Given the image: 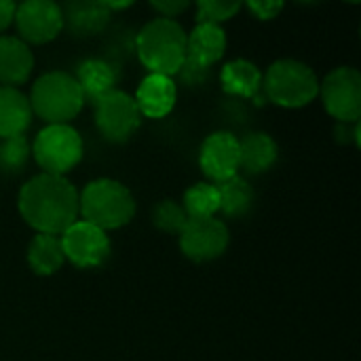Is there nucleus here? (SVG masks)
Wrapping results in <instances>:
<instances>
[{"instance_id":"obj_1","label":"nucleus","mask_w":361,"mask_h":361,"mask_svg":"<svg viewBox=\"0 0 361 361\" xmlns=\"http://www.w3.org/2000/svg\"><path fill=\"white\" fill-rule=\"evenodd\" d=\"M19 214L40 235H61L78 220V192L63 176L38 173L19 190Z\"/></svg>"},{"instance_id":"obj_2","label":"nucleus","mask_w":361,"mask_h":361,"mask_svg":"<svg viewBox=\"0 0 361 361\" xmlns=\"http://www.w3.org/2000/svg\"><path fill=\"white\" fill-rule=\"evenodd\" d=\"M78 214L85 222L106 231L129 224L135 216V199L131 190L110 178L89 182L78 195Z\"/></svg>"},{"instance_id":"obj_3","label":"nucleus","mask_w":361,"mask_h":361,"mask_svg":"<svg viewBox=\"0 0 361 361\" xmlns=\"http://www.w3.org/2000/svg\"><path fill=\"white\" fill-rule=\"evenodd\" d=\"M135 49L150 74L173 76L186 59V32L176 19L157 17L142 27Z\"/></svg>"},{"instance_id":"obj_4","label":"nucleus","mask_w":361,"mask_h":361,"mask_svg":"<svg viewBox=\"0 0 361 361\" xmlns=\"http://www.w3.org/2000/svg\"><path fill=\"white\" fill-rule=\"evenodd\" d=\"M32 114L40 116L47 125H68L85 106L82 91L76 78L68 72H47L30 93Z\"/></svg>"},{"instance_id":"obj_5","label":"nucleus","mask_w":361,"mask_h":361,"mask_svg":"<svg viewBox=\"0 0 361 361\" xmlns=\"http://www.w3.org/2000/svg\"><path fill=\"white\" fill-rule=\"evenodd\" d=\"M262 93L281 108H302L319 95V80L307 63L279 59L262 74Z\"/></svg>"},{"instance_id":"obj_6","label":"nucleus","mask_w":361,"mask_h":361,"mask_svg":"<svg viewBox=\"0 0 361 361\" xmlns=\"http://www.w3.org/2000/svg\"><path fill=\"white\" fill-rule=\"evenodd\" d=\"M42 173L63 176L82 159V137L70 125H47L30 146Z\"/></svg>"},{"instance_id":"obj_7","label":"nucleus","mask_w":361,"mask_h":361,"mask_svg":"<svg viewBox=\"0 0 361 361\" xmlns=\"http://www.w3.org/2000/svg\"><path fill=\"white\" fill-rule=\"evenodd\" d=\"M319 95L328 114L338 123H360L361 74L355 68L343 66L332 70L319 82Z\"/></svg>"},{"instance_id":"obj_8","label":"nucleus","mask_w":361,"mask_h":361,"mask_svg":"<svg viewBox=\"0 0 361 361\" xmlns=\"http://www.w3.org/2000/svg\"><path fill=\"white\" fill-rule=\"evenodd\" d=\"M140 123L142 114L135 106V99L125 91L114 89L95 102V125L110 142H127L137 131Z\"/></svg>"},{"instance_id":"obj_9","label":"nucleus","mask_w":361,"mask_h":361,"mask_svg":"<svg viewBox=\"0 0 361 361\" xmlns=\"http://www.w3.org/2000/svg\"><path fill=\"white\" fill-rule=\"evenodd\" d=\"M19 38L30 44H44L59 36L63 30L61 6L51 0H27L15 6L13 17Z\"/></svg>"},{"instance_id":"obj_10","label":"nucleus","mask_w":361,"mask_h":361,"mask_svg":"<svg viewBox=\"0 0 361 361\" xmlns=\"http://www.w3.org/2000/svg\"><path fill=\"white\" fill-rule=\"evenodd\" d=\"M59 239L66 260L78 269L102 267L110 256L108 235L85 220H76L68 231L59 235Z\"/></svg>"},{"instance_id":"obj_11","label":"nucleus","mask_w":361,"mask_h":361,"mask_svg":"<svg viewBox=\"0 0 361 361\" xmlns=\"http://www.w3.org/2000/svg\"><path fill=\"white\" fill-rule=\"evenodd\" d=\"M182 254L195 262H209L220 258L228 247V228L218 218L188 220L180 233Z\"/></svg>"},{"instance_id":"obj_12","label":"nucleus","mask_w":361,"mask_h":361,"mask_svg":"<svg viewBox=\"0 0 361 361\" xmlns=\"http://www.w3.org/2000/svg\"><path fill=\"white\" fill-rule=\"evenodd\" d=\"M201 171L216 184L237 176L239 167V137L228 131H216L205 137L199 150Z\"/></svg>"},{"instance_id":"obj_13","label":"nucleus","mask_w":361,"mask_h":361,"mask_svg":"<svg viewBox=\"0 0 361 361\" xmlns=\"http://www.w3.org/2000/svg\"><path fill=\"white\" fill-rule=\"evenodd\" d=\"M135 106L140 110L142 116L146 118H163L167 116L178 99V89L171 76H163V74H148L135 95Z\"/></svg>"},{"instance_id":"obj_14","label":"nucleus","mask_w":361,"mask_h":361,"mask_svg":"<svg viewBox=\"0 0 361 361\" xmlns=\"http://www.w3.org/2000/svg\"><path fill=\"white\" fill-rule=\"evenodd\" d=\"M34 70L30 47L17 36H0V87L23 85Z\"/></svg>"},{"instance_id":"obj_15","label":"nucleus","mask_w":361,"mask_h":361,"mask_svg":"<svg viewBox=\"0 0 361 361\" xmlns=\"http://www.w3.org/2000/svg\"><path fill=\"white\" fill-rule=\"evenodd\" d=\"M226 51V34L222 25L197 23V27L186 34V59L209 68L220 61Z\"/></svg>"},{"instance_id":"obj_16","label":"nucleus","mask_w":361,"mask_h":361,"mask_svg":"<svg viewBox=\"0 0 361 361\" xmlns=\"http://www.w3.org/2000/svg\"><path fill=\"white\" fill-rule=\"evenodd\" d=\"M32 106L27 95L17 87H0V140L23 135L32 123Z\"/></svg>"},{"instance_id":"obj_17","label":"nucleus","mask_w":361,"mask_h":361,"mask_svg":"<svg viewBox=\"0 0 361 361\" xmlns=\"http://www.w3.org/2000/svg\"><path fill=\"white\" fill-rule=\"evenodd\" d=\"M74 78H76V82H78V87L82 91V97L91 99L95 104L97 99H102L104 95L114 91L118 74H116V68L110 61L93 57V59H85L78 66Z\"/></svg>"},{"instance_id":"obj_18","label":"nucleus","mask_w":361,"mask_h":361,"mask_svg":"<svg viewBox=\"0 0 361 361\" xmlns=\"http://www.w3.org/2000/svg\"><path fill=\"white\" fill-rule=\"evenodd\" d=\"M61 13L63 27H68L76 36L99 34L110 21V11L106 2H70L61 6Z\"/></svg>"},{"instance_id":"obj_19","label":"nucleus","mask_w":361,"mask_h":361,"mask_svg":"<svg viewBox=\"0 0 361 361\" xmlns=\"http://www.w3.org/2000/svg\"><path fill=\"white\" fill-rule=\"evenodd\" d=\"M222 89L235 97L254 99L262 91V72L250 59H233L222 66Z\"/></svg>"},{"instance_id":"obj_20","label":"nucleus","mask_w":361,"mask_h":361,"mask_svg":"<svg viewBox=\"0 0 361 361\" xmlns=\"http://www.w3.org/2000/svg\"><path fill=\"white\" fill-rule=\"evenodd\" d=\"M279 157L277 142L262 131L247 133L239 140V167L247 173H264L269 171Z\"/></svg>"},{"instance_id":"obj_21","label":"nucleus","mask_w":361,"mask_h":361,"mask_svg":"<svg viewBox=\"0 0 361 361\" xmlns=\"http://www.w3.org/2000/svg\"><path fill=\"white\" fill-rule=\"evenodd\" d=\"M66 262L61 239L57 235H36L27 245V264L36 275L49 277L57 273Z\"/></svg>"},{"instance_id":"obj_22","label":"nucleus","mask_w":361,"mask_h":361,"mask_svg":"<svg viewBox=\"0 0 361 361\" xmlns=\"http://www.w3.org/2000/svg\"><path fill=\"white\" fill-rule=\"evenodd\" d=\"M218 186L220 195V212L226 218H241L245 216L254 205V188L239 176H233L231 180H224Z\"/></svg>"},{"instance_id":"obj_23","label":"nucleus","mask_w":361,"mask_h":361,"mask_svg":"<svg viewBox=\"0 0 361 361\" xmlns=\"http://www.w3.org/2000/svg\"><path fill=\"white\" fill-rule=\"evenodd\" d=\"M182 207L188 216V220L195 218H214L216 212H220V195L218 186L209 182H199L190 186L184 192Z\"/></svg>"},{"instance_id":"obj_24","label":"nucleus","mask_w":361,"mask_h":361,"mask_svg":"<svg viewBox=\"0 0 361 361\" xmlns=\"http://www.w3.org/2000/svg\"><path fill=\"white\" fill-rule=\"evenodd\" d=\"M30 154H32V148H30V142L25 140V135L2 140L0 142V173L2 176L19 173L25 167Z\"/></svg>"},{"instance_id":"obj_25","label":"nucleus","mask_w":361,"mask_h":361,"mask_svg":"<svg viewBox=\"0 0 361 361\" xmlns=\"http://www.w3.org/2000/svg\"><path fill=\"white\" fill-rule=\"evenodd\" d=\"M152 222L157 228H161L163 233L169 235H180L184 231V226L188 224V216L182 207V203H176L171 199L161 201L154 212H152Z\"/></svg>"},{"instance_id":"obj_26","label":"nucleus","mask_w":361,"mask_h":361,"mask_svg":"<svg viewBox=\"0 0 361 361\" xmlns=\"http://www.w3.org/2000/svg\"><path fill=\"white\" fill-rule=\"evenodd\" d=\"M241 2H220V0H203L197 4V23H214L220 25L239 13Z\"/></svg>"},{"instance_id":"obj_27","label":"nucleus","mask_w":361,"mask_h":361,"mask_svg":"<svg viewBox=\"0 0 361 361\" xmlns=\"http://www.w3.org/2000/svg\"><path fill=\"white\" fill-rule=\"evenodd\" d=\"M252 13H254V17H258V19H262V21H269V19H275L281 11H283V2H275V0H262V2H247L245 4Z\"/></svg>"},{"instance_id":"obj_28","label":"nucleus","mask_w":361,"mask_h":361,"mask_svg":"<svg viewBox=\"0 0 361 361\" xmlns=\"http://www.w3.org/2000/svg\"><path fill=\"white\" fill-rule=\"evenodd\" d=\"M207 70L209 68H203L190 59H184L182 68L178 70V76L186 82V85H201L205 78H207Z\"/></svg>"},{"instance_id":"obj_29","label":"nucleus","mask_w":361,"mask_h":361,"mask_svg":"<svg viewBox=\"0 0 361 361\" xmlns=\"http://www.w3.org/2000/svg\"><path fill=\"white\" fill-rule=\"evenodd\" d=\"M163 19H173L178 17L180 13H184L190 4L184 2V0H171V2H152L150 4Z\"/></svg>"},{"instance_id":"obj_30","label":"nucleus","mask_w":361,"mask_h":361,"mask_svg":"<svg viewBox=\"0 0 361 361\" xmlns=\"http://www.w3.org/2000/svg\"><path fill=\"white\" fill-rule=\"evenodd\" d=\"M336 140L341 144H349V142H360V123H338L336 127Z\"/></svg>"},{"instance_id":"obj_31","label":"nucleus","mask_w":361,"mask_h":361,"mask_svg":"<svg viewBox=\"0 0 361 361\" xmlns=\"http://www.w3.org/2000/svg\"><path fill=\"white\" fill-rule=\"evenodd\" d=\"M15 6L17 4H13L8 0H0V32H4L11 25V21L15 17Z\"/></svg>"}]
</instances>
